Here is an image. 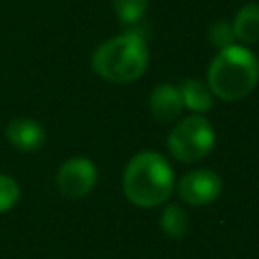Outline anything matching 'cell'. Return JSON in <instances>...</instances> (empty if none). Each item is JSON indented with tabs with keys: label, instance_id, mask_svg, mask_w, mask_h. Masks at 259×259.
I'll return each mask as SVG.
<instances>
[{
	"label": "cell",
	"instance_id": "obj_6",
	"mask_svg": "<svg viewBox=\"0 0 259 259\" xmlns=\"http://www.w3.org/2000/svg\"><path fill=\"white\" fill-rule=\"evenodd\" d=\"M176 190L182 202L190 206H204V204L214 202L221 196L223 180L217 172L208 168H198V170H190L188 174H184Z\"/></svg>",
	"mask_w": 259,
	"mask_h": 259
},
{
	"label": "cell",
	"instance_id": "obj_5",
	"mask_svg": "<svg viewBox=\"0 0 259 259\" xmlns=\"http://www.w3.org/2000/svg\"><path fill=\"white\" fill-rule=\"evenodd\" d=\"M97 182V168L89 158L75 156L61 164L55 176V184L59 192L67 198H83L87 196Z\"/></svg>",
	"mask_w": 259,
	"mask_h": 259
},
{
	"label": "cell",
	"instance_id": "obj_8",
	"mask_svg": "<svg viewBox=\"0 0 259 259\" xmlns=\"http://www.w3.org/2000/svg\"><path fill=\"white\" fill-rule=\"evenodd\" d=\"M182 109H184V103H182V97L176 85L160 83L150 93V113L154 119L162 123L174 121L176 117H180Z\"/></svg>",
	"mask_w": 259,
	"mask_h": 259
},
{
	"label": "cell",
	"instance_id": "obj_9",
	"mask_svg": "<svg viewBox=\"0 0 259 259\" xmlns=\"http://www.w3.org/2000/svg\"><path fill=\"white\" fill-rule=\"evenodd\" d=\"M231 24H233V32L239 45L259 42V4L249 2L241 6Z\"/></svg>",
	"mask_w": 259,
	"mask_h": 259
},
{
	"label": "cell",
	"instance_id": "obj_3",
	"mask_svg": "<svg viewBox=\"0 0 259 259\" xmlns=\"http://www.w3.org/2000/svg\"><path fill=\"white\" fill-rule=\"evenodd\" d=\"M148 45L142 34L127 30L101 42L91 57L93 71L109 83H132L148 67Z\"/></svg>",
	"mask_w": 259,
	"mask_h": 259
},
{
	"label": "cell",
	"instance_id": "obj_2",
	"mask_svg": "<svg viewBox=\"0 0 259 259\" xmlns=\"http://www.w3.org/2000/svg\"><path fill=\"white\" fill-rule=\"evenodd\" d=\"M206 83L221 101H239L247 97L259 83V61L245 45L219 49L212 57Z\"/></svg>",
	"mask_w": 259,
	"mask_h": 259
},
{
	"label": "cell",
	"instance_id": "obj_7",
	"mask_svg": "<svg viewBox=\"0 0 259 259\" xmlns=\"http://www.w3.org/2000/svg\"><path fill=\"white\" fill-rule=\"evenodd\" d=\"M6 140L20 152H34L45 144V130L30 117H14L4 130Z\"/></svg>",
	"mask_w": 259,
	"mask_h": 259
},
{
	"label": "cell",
	"instance_id": "obj_4",
	"mask_svg": "<svg viewBox=\"0 0 259 259\" xmlns=\"http://www.w3.org/2000/svg\"><path fill=\"white\" fill-rule=\"evenodd\" d=\"M217 142V134L210 125V121L200 115L192 113L180 119L168 134V150L172 158L184 164H194L202 158H206Z\"/></svg>",
	"mask_w": 259,
	"mask_h": 259
},
{
	"label": "cell",
	"instance_id": "obj_12",
	"mask_svg": "<svg viewBox=\"0 0 259 259\" xmlns=\"http://www.w3.org/2000/svg\"><path fill=\"white\" fill-rule=\"evenodd\" d=\"M113 10L121 24L134 26L144 18L148 10V0H113Z\"/></svg>",
	"mask_w": 259,
	"mask_h": 259
},
{
	"label": "cell",
	"instance_id": "obj_14",
	"mask_svg": "<svg viewBox=\"0 0 259 259\" xmlns=\"http://www.w3.org/2000/svg\"><path fill=\"white\" fill-rule=\"evenodd\" d=\"M208 40L217 49H225V47L235 45L237 38H235V32H233V24L231 22H225V20L212 22L210 28H208Z\"/></svg>",
	"mask_w": 259,
	"mask_h": 259
},
{
	"label": "cell",
	"instance_id": "obj_1",
	"mask_svg": "<svg viewBox=\"0 0 259 259\" xmlns=\"http://www.w3.org/2000/svg\"><path fill=\"white\" fill-rule=\"evenodd\" d=\"M174 170L158 152H140L130 158L121 176L125 198L142 208H152L170 198L174 192Z\"/></svg>",
	"mask_w": 259,
	"mask_h": 259
},
{
	"label": "cell",
	"instance_id": "obj_13",
	"mask_svg": "<svg viewBox=\"0 0 259 259\" xmlns=\"http://www.w3.org/2000/svg\"><path fill=\"white\" fill-rule=\"evenodd\" d=\"M20 198V186L18 182L8 176V174H0V214L10 210Z\"/></svg>",
	"mask_w": 259,
	"mask_h": 259
},
{
	"label": "cell",
	"instance_id": "obj_11",
	"mask_svg": "<svg viewBox=\"0 0 259 259\" xmlns=\"http://www.w3.org/2000/svg\"><path fill=\"white\" fill-rule=\"evenodd\" d=\"M160 227L166 237L172 239H182L188 231V214L180 204H168L162 210L160 217Z\"/></svg>",
	"mask_w": 259,
	"mask_h": 259
},
{
	"label": "cell",
	"instance_id": "obj_10",
	"mask_svg": "<svg viewBox=\"0 0 259 259\" xmlns=\"http://www.w3.org/2000/svg\"><path fill=\"white\" fill-rule=\"evenodd\" d=\"M178 91H180L184 107L194 111V113H204V111H208L212 107L214 95H212V91H210L206 81L186 79V81H182L178 85Z\"/></svg>",
	"mask_w": 259,
	"mask_h": 259
}]
</instances>
